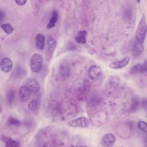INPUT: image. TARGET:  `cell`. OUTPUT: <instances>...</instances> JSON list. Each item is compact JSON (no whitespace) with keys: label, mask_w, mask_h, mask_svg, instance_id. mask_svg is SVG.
Wrapping results in <instances>:
<instances>
[{"label":"cell","mask_w":147,"mask_h":147,"mask_svg":"<svg viewBox=\"0 0 147 147\" xmlns=\"http://www.w3.org/2000/svg\"><path fill=\"white\" fill-rule=\"evenodd\" d=\"M142 68H143L144 72L145 73L147 71V61L146 60H145L144 63L142 64Z\"/></svg>","instance_id":"cell-22"},{"label":"cell","mask_w":147,"mask_h":147,"mask_svg":"<svg viewBox=\"0 0 147 147\" xmlns=\"http://www.w3.org/2000/svg\"><path fill=\"white\" fill-rule=\"evenodd\" d=\"M87 32L86 30L79 31L75 36V41L79 44H85L86 43Z\"/></svg>","instance_id":"cell-14"},{"label":"cell","mask_w":147,"mask_h":147,"mask_svg":"<svg viewBox=\"0 0 147 147\" xmlns=\"http://www.w3.org/2000/svg\"><path fill=\"white\" fill-rule=\"evenodd\" d=\"M40 103L37 100H33L32 101H30L28 104V108L33 111H36L38 110L39 108Z\"/></svg>","instance_id":"cell-17"},{"label":"cell","mask_w":147,"mask_h":147,"mask_svg":"<svg viewBox=\"0 0 147 147\" xmlns=\"http://www.w3.org/2000/svg\"><path fill=\"white\" fill-rule=\"evenodd\" d=\"M59 17L58 12L56 10H53L52 13V16L51 18L47 25V28L48 29H52L56 25Z\"/></svg>","instance_id":"cell-13"},{"label":"cell","mask_w":147,"mask_h":147,"mask_svg":"<svg viewBox=\"0 0 147 147\" xmlns=\"http://www.w3.org/2000/svg\"><path fill=\"white\" fill-rule=\"evenodd\" d=\"M68 125L73 127H87L90 125V121L86 117H80L68 122Z\"/></svg>","instance_id":"cell-4"},{"label":"cell","mask_w":147,"mask_h":147,"mask_svg":"<svg viewBox=\"0 0 147 147\" xmlns=\"http://www.w3.org/2000/svg\"><path fill=\"white\" fill-rule=\"evenodd\" d=\"M42 64L43 57L40 54L36 53L31 56L30 59V67L33 72H39L42 68Z\"/></svg>","instance_id":"cell-3"},{"label":"cell","mask_w":147,"mask_h":147,"mask_svg":"<svg viewBox=\"0 0 147 147\" xmlns=\"http://www.w3.org/2000/svg\"><path fill=\"white\" fill-rule=\"evenodd\" d=\"M31 91L26 86H22L19 90V96L21 101L25 102L28 100L30 96Z\"/></svg>","instance_id":"cell-11"},{"label":"cell","mask_w":147,"mask_h":147,"mask_svg":"<svg viewBox=\"0 0 147 147\" xmlns=\"http://www.w3.org/2000/svg\"><path fill=\"white\" fill-rule=\"evenodd\" d=\"M1 28L7 34H10L13 32L14 28L9 24H2L1 25Z\"/></svg>","instance_id":"cell-16"},{"label":"cell","mask_w":147,"mask_h":147,"mask_svg":"<svg viewBox=\"0 0 147 147\" xmlns=\"http://www.w3.org/2000/svg\"><path fill=\"white\" fill-rule=\"evenodd\" d=\"M146 34V17L144 14L141 17L137 28L136 31L135 38L136 41L144 42Z\"/></svg>","instance_id":"cell-1"},{"label":"cell","mask_w":147,"mask_h":147,"mask_svg":"<svg viewBox=\"0 0 147 147\" xmlns=\"http://www.w3.org/2000/svg\"><path fill=\"white\" fill-rule=\"evenodd\" d=\"M144 42L135 41L133 47V49H132V53L133 55L136 57L139 56L144 51Z\"/></svg>","instance_id":"cell-12"},{"label":"cell","mask_w":147,"mask_h":147,"mask_svg":"<svg viewBox=\"0 0 147 147\" xmlns=\"http://www.w3.org/2000/svg\"><path fill=\"white\" fill-rule=\"evenodd\" d=\"M1 69L4 73H8L10 72L13 68V63L10 59L5 57L1 61L0 64Z\"/></svg>","instance_id":"cell-9"},{"label":"cell","mask_w":147,"mask_h":147,"mask_svg":"<svg viewBox=\"0 0 147 147\" xmlns=\"http://www.w3.org/2000/svg\"><path fill=\"white\" fill-rule=\"evenodd\" d=\"M129 61H130V57L127 56L119 60H117V61L111 63L109 66L112 69H119L127 66Z\"/></svg>","instance_id":"cell-6"},{"label":"cell","mask_w":147,"mask_h":147,"mask_svg":"<svg viewBox=\"0 0 147 147\" xmlns=\"http://www.w3.org/2000/svg\"><path fill=\"white\" fill-rule=\"evenodd\" d=\"M137 127L139 128L140 130H141L145 133L147 131L146 123L143 121H139L137 122Z\"/></svg>","instance_id":"cell-20"},{"label":"cell","mask_w":147,"mask_h":147,"mask_svg":"<svg viewBox=\"0 0 147 147\" xmlns=\"http://www.w3.org/2000/svg\"><path fill=\"white\" fill-rule=\"evenodd\" d=\"M6 146H11V147H17L20 146V144L18 142L11 140L10 138H7L6 140Z\"/></svg>","instance_id":"cell-18"},{"label":"cell","mask_w":147,"mask_h":147,"mask_svg":"<svg viewBox=\"0 0 147 147\" xmlns=\"http://www.w3.org/2000/svg\"><path fill=\"white\" fill-rule=\"evenodd\" d=\"M116 140L115 136L112 133H107L105 134L101 140L100 144L104 146H112L114 145Z\"/></svg>","instance_id":"cell-7"},{"label":"cell","mask_w":147,"mask_h":147,"mask_svg":"<svg viewBox=\"0 0 147 147\" xmlns=\"http://www.w3.org/2000/svg\"><path fill=\"white\" fill-rule=\"evenodd\" d=\"M45 36L43 33H40L37 34L35 38V46L37 49L42 51L45 48Z\"/></svg>","instance_id":"cell-8"},{"label":"cell","mask_w":147,"mask_h":147,"mask_svg":"<svg viewBox=\"0 0 147 147\" xmlns=\"http://www.w3.org/2000/svg\"><path fill=\"white\" fill-rule=\"evenodd\" d=\"M5 13L2 11H1V12H0V21H1V22L2 21L3 18H5Z\"/></svg>","instance_id":"cell-23"},{"label":"cell","mask_w":147,"mask_h":147,"mask_svg":"<svg viewBox=\"0 0 147 147\" xmlns=\"http://www.w3.org/2000/svg\"><path fill=\"white\" fill-rule=\"evenodd\" d=\"M26 86L30 90L31 92L36 93L40 90V86L37 80L33 78H30L27 81Z\"/></svg>","instance_id":"cell-10"},{"label":"cell","mask_w":147,"mask_h":147,"mask_svg":"<svg viewBox=\"0 0 147 147\" xmlns=\"http://www.w3.org/2000/svg\"><path fill=\"white\" fill-rule=\"evenodd\" d=\"M143 102H144V103H142V105L144 107L145 110H146V98H145V100H143Z\"/></svg>","instance_id":"cell-24"},{"label":"cell","mask_w":147,"mask_h":147,"mask_svg":"<svg viewBox=\"0 0 147 147\" xmlns=\"http://www.w3.org/2000/svg\"><path fill=\"white\" fill-rule=\"evenodd\" d=\"M129 72L131 75L137 74L139 73H144L142 68V64L141 63L136 64L130 68Z\"/></svg>","instance_id":"cell-15"},{"label":"cell","mask_w":147,"mask_h":147,"mask_svg":"<svg viewBox=\"0 0 147 147\" xmlns=\"http://www.w3.org/2000/svg\"><path fill=\"white\" fill-rule=\"evenodd\" d=\"M7 122L9 125L13 126H18L20 124V121L18 119L13 117H10L9 118Z\"/></svg>","instance_id":"cell-19"},{"label":"cell","mask_w":147,"mask_h":147,"mask_svg":"<svg viewBox=\"0 0 147 147\" xmlns=\"http://www.w3.org/2000/svg\"><path fill=\"white\" fill-rule=\"evenodd\" d=\"M45 46V59L46 61H49L51 60L56 48L57 41L53 37L48 36L47 38Z\"/></svg>","instance_id":"cell-2"},{"label":"cell","mask_w":147,"mask_h":147,"mask_svg":"<svg viewBox=\"0 0 147 147\" xmlns=\"http://www.w3.org/2000/svg\"><path fill=\"white\" fill-rule=\"evenodd\" d=\"M89 78L93 80H99L102 75V70L98 65H94L90 67L88 71Z\"/></svg>","instance_id":"cell-5"},{"label":"cell","mask_w":147,"mask_h":147,"mask_svg":"<svg viewBox=\"0 0 147 147\" xmlns=\"http://www.w3.org/2000/svg\"><path fill=\"white\" fill-rule=\"evenodd\" d=\"M27 1L26 0H16L15 1V2L20 5V6H22V5H24L26 3Z\"/></svg>","instance_id":"cell-21"}]
</instances>
